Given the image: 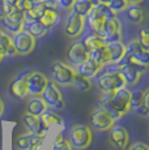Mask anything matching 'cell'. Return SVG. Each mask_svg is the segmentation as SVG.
I'll return each instance as SVG.
<instances>
[{"instance_id":"6da1fadb","label":"cell","mask_w":149,"mask_h":150,"mask_svg":"<svg viewBox=\"0 0 149 150\" xmlns=\"http://www.w3.org/2000/svg\"><path fill=\"white\" fill-rule=\"evenodd\" d=\"M102 102L101 106L106 108L114 119L118 120L122 116L131 111V90L124 86L118 90L113 91H102Z\"/></svg>"},{"instance_id":"7a4b0ae2","label":"cell","mask_w":149,"mask_h":150,"mask_svg":"<svg viewBox=\"0 0 149 150\" xmlns=\"http://www.w3.org/2000/svg\"><path fill=\"white\" fill-rule=\"evenodd\" d=\"M68 141L73 150H85L93 142V132L85 124H74L68 132Z\"/></svg>"},{"instance_id":"3957f363","label":"cell","mask_w":149,"mask_h":150,"mask_svg":"<svg viewBox=\"0 0 149 150\" xmlns=\"http://www.w3.org/2000/svg\"><path fill=\"white\" fill-rule=\"evenodd\" d=\"M111 16H115V14L111 13V11L109 9V7L105 3H98L96 7H93L90 9V12L87 14L85 17V21H87L88 26H89L92 33L99 34V31L104 28L106 20Z\"/></svg>"},{"instance_id":"277c9868","label":"cell","mask_w":149,"mask_h":150,"mask_svg":"<svg viewBox=\"0 0 149 150\" xmlns=\"http://www.w3.org/2000/svg\"><path fill=\"white\" fill-rule=\"evenodd\" d=\"M126 56L124 59L130 63H133L136 65L147 68L149 65V50L141 46L137 39H133L126 46Z\"/></svg>"},{"instance_id":"5b68a950","label":"cell","mask_w":149,"mask_h":150,"mask_svg":"<svg viewBox=\"0 0 149 150\" xmlns=\"http://www.w3.org/2000/svg\"><path fill=\"white\" fill-rule=\"evenodd\" d=\"M41 98L45 100L47 108L54 110V111H62L65 107L64 97L60 91L59 85H56L54 81H48L43 93L41 94Z\"/></svg>"},{"instance_id":"8992f818","label":"cell","mask_w":149,"mask_h":150,"mask_svg":"<svg viewBox=\"0 0 149 150\" xmlns=\"http://www.w3.org/2000/svg\"><path fill=\"white\" fill-rule=\"evenodd\" d=\"M12 42H13V46H15L16 55L26 56V55H29L34 51L37 39L31 35L29 31L22 29V30L17 31L16 34H13Z\"/></svg>"},{"instance_id":"52a82bcc","label":"cell","mask_w":149,"mask_h":150,"mask_svg":"<svg viewBox=\"0 0 149 150\" xmlns=\"http://www.w3.org/2000/svg\"><path fill=\"white\" fill-rule=\"evenodd\" d=\"M76 71L64 62H55L51 65V77L56 85L70 86Z\"/></svg>"},{"instance_id":"ba28073f","label":"cell","mask_w":149,"mask_h":150,"mask_svg":"<svg viewBox=\"0 0 149 150\" xmlns=\"http://www.w3.org/2000/svg\"><path fill=\"white\" fill-rule=\"evenodd\" d=\"M97 85L102 91H113L118 90L120 88H124L126 82L120 74L119 69H115V71H107L102 73L97 80Z\"/></svg>"},{"instance_id":"9c48e42d","label":"cell","mask_w":149,"mask_h":150,"mask_svg":"<svg viewBox=\"0 0 149 150\" xmlns=\"http://www.w3.org/2000/svg\"><path fill=\"white\" fill-rule=\"evenodd\" d=\"M116 120L114 116L104 107L96 108L90 115V124L93 129L98 132H106L115 124Z\"/></svg>"},{"instance_id":"30bf717a","label":"cell","mask_w":149,"mask_h":150,"mask_svg":"<svg viewBox=\"0 0 149 150\" xmlns=\"http://www.w3.org/2000/svg\"><path fill=\"white\" fill-rule=\"evenodd\" d=\"M98 35L106 43L122 41V22H120V20L116 16L109 17Z\"/></svg>"},{"instance_id":"8fae6325","label":"cell","mask_w":149,"mask_h":150,"mask_svg":"<svg viewBox=\"0 0 149 150\" xmlns=\"http://www.w3.org/2000/svg\"><path fill=\"white\" fill-rule=\"evenodd\" d=\"M84 29H85V17H82L81 14L71 9L64 24L65 35L70 37V38H79L82 34Z\"/></svg>"},{"instance_id":"7c38bea8","label":"cell","mask_w":149,"mask_h":150,"mask_svg":"<svg viewBox=\"0 0 149 150\" xmlns=\"http://www.w3.org/2000/svg\"><path fill=\"white\" fill-rule=\"evenodd\" d=\"M50 80L39 71H30L26 73V83H28V93L31 97H41L45 88Z\"/></svg>"},{"instance_id":"4fadbf2b","label":"cell","mask_w":149,"mask_h":150,"mask_svg":"<svg viewBox=\"0 0 149 150\" xmlns=\"http://www.w3.org/2000/svg\"><path fill=\"white\" fill-rule=\"evenodd\" d=\"M3 30H5L8 34L13 35L17 31L22 30L24 29V24H25V16L24 12H20V11L13 9L12 12L7 13L4 17L0 18Z\"/></svg>"},{"instance_id":"5bb4252c","label":"cell","mask_w":149,"mask_h":150,"mask_svg":"<svg viewBox=\"0 0 149 150\" xmlns=\"http://www.w3.org/2000/svg\"><path fill=\"white\" fill-rule=\"evenodd\" d=\"M131 110L141 117H148L149 115V90L131 91Z\"/></svg>"},{"instance_id":"9a60e30c","label":"cell","mask_w":149,"mask_h":150,"mask_svg":"<svg viewBox=\"0 0 149 150\" xmlns=\"http://www.w3.org/2000/svg\"><path fill=\"white\" fill-rule=\"evenodd\" d=\"M118 69L120 74H122L123 80H124L126 86H133L136 83H139L145 71L144 67H140V65H136L130 62L123 63Z\"/></svg>"},{"instance_id":"2e32d148","label":"cell","mask_w":149,"mask_h":150,"mask_svg":"<svg viewBox=\"0 0 149 150\" xmlns=\"http://www.w3.org/2000/svg\"><path fill=\"white\" fill-rule=\"evenodd\" d=\"M46 134H37V133H22L15 140V149L16 150H30V149H39L42 144L45 142Z\"/></svg>"},{"instance_id":"e0dca14e","label":"cell","mask_w":149,"mask_h":150,"mask_svg":"<svg viewBox=\"0 0 149 150\" xmlns=\"http://www.w3.org/2000/svg\"><path fill=\"white\" fill-rule=\"evenodd\" d=\"M110 134H109V142L111 144L113 148L116 150H124L127 149L128 144H130V134L128 131L122 125H113L110 129Z\"/></svg>"},{"instance_id":"ac0fdd59","label":"cell","mask_w":149,"mask_h":150,"mask_svg":"<svg viewBox=\"0 0 149 150\" xmlns=\"http://www.w3.org/2000/svg\"><path fill=\"white\" fill-rule=\"evenodd\" d=\"M88 57H89V51L87 50V47L84 46L82 41L73 42L67 52L68 62H70L73 67H77V65H80L81 63H84Z\"/></svg>"},{"instance_id":"d6986e66","label":"cell","mask_w":149,"mask_h":150,"mask_svg":"<svg viewBox=\"0 0 149 150\" xmlns=\"http://www.w3.org/2000/svg\"><path fill=\"white\" fill-rule=\"evenodd\" d=\"M102 69H104V65L97 63L96 60H93L92 57H88L84 63L77 65L74 71L79 74H81V76L87 77V79H94V77H97V74H98Z\"/></svg>"},{"instance_id":"ffe728a7","label":"cell","mask_w":149,"mask_h":150,"mask_svg":"<svg viewBox=\"0 0 149 150\" xmlns=\"http://www.w3.org/2000/svg\"><path fill=\"white\" fill-rule=\"evenodd\" d=\"M109 52V59H110V64H120L124 60L126 56V45L122 41L115 42H109L106 43Z\"/></svg>"},{"instance_id":"44dd1931","label":"cell","mask_w":149,"mask_h":150,"mask_svg":"<svg viewBox=\"0 0 149 150\" xmlns=\"http://www.w3.org/2000/svg\"><path fill=\"white\" fill-rule=\"evenodd\" d=\"M9 93L12 97H15L16 99H20V100H24L25 98L29 96V93H28V83H26V73L18 76L15 81L11 83Z\"/></svg>"},{"instance_id":"7402d4cb","label":"cell","mask_w":149,"mask_h":150,"mask_svg":"<svg viewBox=\"0 0 149 150\" xmlns=\"http://www.w3.org/2000/svg\"><path fill=\"white\" fill-rule=\"evenodd\" d=\"M60 13L58 11V8H51V7H46L42 16L39 17V22L47 29H53L60 22Z\"/></svg>"},{"instance_id":"603a6c76","label":"cell","mask_w":149,"mask_h":150,"mask_svg":"<svg viewBox=\"0 0 149 150\" xmlns=\"http://www.w3.org/2000/svg\"><path fill=\"white\" fill-rule=\"evenodd\" d=\"M24 124L26 127V129L31 133H37V134H46V129L42 124V120L39 116L35 115H30V114H25L24 115Z\"/></svg>"},{"instance_id":"cb8c5ba5","label":"cell","mask_w":149,"mask_h":150,"mask_svg":"<svg viewBox=\"0 0 149 150\" xmlns=\"http://www.w3.org/2000/svg\"><path fill=\"white\" fill-rule=\"evenodd\" d=\"M0 51L3 52L4 57L16 56V50L12 42V35L8 34L3 29H0Z\"/></svg>"},{"instance_id":"d4e9b609","label":"cell","mask_w":149,"mask_h":150,"mask_svg":"<svg viewBox=\"0 0 149 150\" xmlns=\"http://www.w3.org/2000/svg\"><path fill=\"white\" fill-rule=\"evenodd\" d=\"M39 117H41L42 124H43V127H45L46 131H48L51 125H59V127H62L63 124H64V123H63V117L60 116V115L56 111H54V110H50V108L46 110V111Z\"/></svg>"},{"instance_id":"484cf974","label":"cell","mask_w":149,"mask_h":150,"mask_svg":"<svg viewBox=\"0 0 149 150\" xmlns=\"http://www.w3.org/2000/svg\"><path fill=\"white\" fill-rule=\"evenodd\" d=\"M124 12L127 14V18L132 24L139 25L145 21V11L140 7V4H128Z\"/></svg>"},{"instance_id":"4316f807","label":"cell","mask_w":149,"mask_h":150,"mask_svg":"<svg viewBox=\"0 0 149 150\" xmlns=\"http://www.w3.org/2000/svg\"><path fill=\"white\" fill-rule=\"evenodd\" d=\"M46 110H47V106L41 97H31V99L26 105V114L35 115V116H41Z\"/></svg>"},{"instance_id":"83f0119b","label":"cell","mask_w":149,"mask_h":150,"mask_svg":"<svg viewBox=\"0 0 149 150\" xmlns=\"http://www.w3.org/2000/svg\"><path fill=\"white\" fill-rule=\"evenodd\" d=\"M24 29L26 31H29V33L35 39L43 38L46 34H47V29H46L43 25L39 22V20H34V21H25Z\"/></svg>"},{"instance_id":"f1b7e54d","label":"cell","mask_w":149,"mask_h":150,"mask_svg":"<svg viewBox=\"0 0 149 150\" xmlns=\"http://www.w3.org/2000/svg\"><path fill=\"white\" fill-rule=\"evenodd\" d=\"M71 88H73L74 90L77 91H81V93H85V91H89L92 88H93V85H92V81L90 79H87V77L81 76V74H79L76 72L72 79V82H71Z\"/></svg>"},{"instance_id":"f546056e","label":"cell","mask_w":149,"mask_h":150,"mask_svg":"<svg viewBox=\"0 0 149 150\" xmlns=\"http://www.w3.org/2000/svg\"><path fill=\"white\" fill-rule=\"evenodd\" d=\"M98 3V0H76L72 9L79 14H81L82 17H87V14L90 12L92 8L96 7Z\"/></svg>"},{"instance_id":"4dcf8cb0","label":"cell","mask_w":149,"mask_h":150,"mask_svg":"<svg viewBox=\"0 0 149 150\" xmlns=\"http://www.w3.org/2000/svg\"><path fill=\"white\" fill-rule=\"evenodd\" d=\"M82 43H84V46L87 47V50L89 51V52H92V51L97 50V48H99V47H102V46L106 45V42L96 33H92L89 35H87L84 39H82Z\"/></svg>"},{"instance_id":"1f68e13d","label":"cell","mask_w":149,"mask_h":150,"mask_svg":"<svg viewBox=\"0 0 149 150\" xmlns=\"http://www.w3.org/2000/svg\"><path fill=\"white\" fill-rule=\"evenodd\" d=\"M46 7H47V5H46L43 1L42 3H34L29 9L24 13L25 21H34V20H39V17L42 16V13H43Z\"/></svg>"},{"instance_id":"d6a6232c","label":"cell","mask_w":149,"mask_h":150,"mask_svg":"<svg viewBox=\"0 0 149 150\" xmlns=\"http://www.w3.org/2000/svg\"><path fill=\"white\" fill-rule=\"evenodd\" d=\"M89 57H92L93 60H96L97 63H99V64H102L105 67V65L110 64V59H109V52H107V47L105 46H102V47L97 48V50L92 51L89 52Z\"/></svg>"},{"instance_id":"836d02e7","label":"cell","mask_w":149,"mask_h":150,"mask_svg":"<svg viewBox=\"0 0 149 150\" xmlns=\"http://www.w3.org/2000/svg\"><path fill=\"white\" fill-rule=\"evenodd\" d=\"M106 5L111 11V13L116 16L118 13L124 12L126 8L128 7V1L127 0H110L109 3H106Z\"/></svg>"},{"instance_id":"e575fe53","label":"cell","mask_w":149,"mask_h":150,"mask_svg":"<svg viewBox=\"0 0 149 150\" xmlns=\"http://www.w3.org/2000/svg\"><path fill=\"white\" fill-rule=\"evenodd\" d=\"M53 150H73L68 138H64L63 133H58L53 144Z\"/></svg>"},{"instance_id":"d590c367","label":"cell","mask_w":149,"mask_h":150,"mask_svg":"<svg viewBox=\"0 0 149 150\" xmlns=\"http://www.w3.org/2000/svg\"><path fill=\"white\" fill-rule=\"evenodd\" d=\"M33 4H34V3L31 1V0H15L13 7H15L16 11H20V12H24L25 13Z\"/></svg>"},{"instance_id":"8d00e7d4","label":"cell","mask_w":149,"mask_h":150,"mask_svg":"<svg viewBox=\"0 0 149 150\" xmlns=\"http://www.w3.org/2000/svg\"><path fill=\"white\" fill-rule=\"evenodd\" d=\"M137 41L141 43V46H144L145 48L149 50V30H148V28H143L141 30H140Z\"/></svg>"},{"instance_id":"74e56055","label":"cell","mask_w":149,"mask_h":150,"mask_svg":"<svg viewBox=\"0 0 149 150\" xmlns=\"http://www.w3.org/2000/svg\"><path fill=\"white\" fill-rule=\"evenodd\" d=\"M76 0H58V4H56V8L62 11H71L74 4Z\"/></svg>"},{"instance_id":"f35d334b","label":"cell","mask_w":149,"mask_h":150,"mask_svg":"<svg viewBox=\"0 0 149 150\" xmlns=\"http://www.w3.org/2000/svg\"><path fill=\"white\" fill-rule=\"evenodd\" d=\"M128 150H149V146L145 142H135L128 148Z\"/></svg>"},{"instance_id":"ab89813d","label":"cell","mask_w":149,"mask_h":150,"mask_svg":"<svg viewBox=\"0 0 149 150\" xmlns=\"http://www.w3.org/2000/svg\"><path fill=\"white\" fill-rule=\"evenodd\" d=\"M43 3L47 7L51 8H56V4H58V0H43Z\"/></svg>"},{"instance_id":"60d3db41","label":"cell","mask_w":149,"mask_h":150,"mask_svg":"<svg viewBox=\"0 0 149 150\" xmlns=\"http://www.w3.org/2000/svg\"><path fill=\"white\" fill-rule=\"evenodd\" d=\"M5 14H7V9H5V5H4V3L0 0V18L1 17H4Z\"/></svg>"},{"instance_id":"b9f144b4","label":"cell","mask_w":149,"mask_h":150,"mask_svg":"<svg viewBox=\"0 0 149 150\" xmlns=\"http://www.w3.org/2000/svg\"><path fill=\"white\" fill-rule=\"evenodd\" d=\"M128 4H140V3H143L144 0H127Z\"/></svg>"},{"instance_id":"7bdbcfd3","label":"cell","mask_w":149,"mask_h":150,"mask_svg":"<svg viewBox=\"0 0 149 150\" xmlns=\"http://www.w3.org/2000/svg\"><path fill=\"white\" fill-rule=\"evenodd\" d=\"M1 1H4L5 4H9V5H13V3H15V0H1ZM15 8V7H13Z\"/></svg>"},{"instance_id":"ee69618b","label":"cell","mask_w":149,"mask_h":150,"mask_svg":"<svg viewBox=\"0 0 149 150\" xmlns=\"http://www.w3.org/2000/svg\"><path fill=\"white\" fill-rule=\"evenodd\" d=\"M0 108H4V103H3L1 98H0Z\"/></svg>"},{"instance_id":"f6af8a7d","label":"cell","mask_w":149,"mask_h":150,"mask_svg":"<svg viewBox=\"0 0 149 150\" xmlns=\"http://www.w3.org/2000/svg\"><path fill=\"white\" fill-rule=\"evenodd\" d=\"M3 59H4V55H3V52H1V51H0V62H1Z\"/></svg>"},{"instance_id":"bcb514c9","label":"cell","mask_w":149,"mask_h":150,"mask_svg":"<svg viewBox=\"0 0 149 150\" xmlns=\"http://www.w3.org/2000/svg\"><path fill=\"white\" fill-rule=\"evenodd\" d=\"M98 1H99V3H105V4H106V3H109L110 0H98Z\"/></svg>"},{"instance_id":"7dc6e473","label":"cell","mask_w":149,"mask_h":150,"mask_svg":"<svg viewBox=\"0 0 149 150\" xmlns=\"http://www.w3.org/2000/svg\"><path fill=\"white\" fill-rule=\"evenodd\" d=\"M31 1H33V3H42L43 0H31Z\"/></svg>"},{"instance_id":"c3c4849f","label":"cell","mask_w":149,"mask_h":150,"mask_svg":"<svg viewBox=\"0 0 149 150\" xmlns=\"http://www.w3.org/2000/svg\"><path fill=\"white\" fill-rule=\"evenodd\" d=\"M3 112H4V108H0V116L3 115Z\"/></svg>"}]
</instances>
